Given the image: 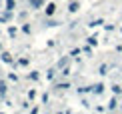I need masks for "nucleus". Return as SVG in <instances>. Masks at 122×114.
<instances>
[{
  "mask_svg": "<svg viewBox=\"0 0 122 114\" xmlns=\"http://www.w3.org/2000/svg\"><path fill=\"white\" fill-rule=\"evenodd\" d=\"M2 60H4V62H12V56H10L8 52H4V54H2Z\"/></svg>",
  "mask_w": 122,
  "mask_h": 114,
  "instance_id": "nucleus-1",
  "label": "nucleus"
},
{
  "mask_svg": "<svg viewBox=\"0 0 122 114\" xmlns=\"http://www.w3.org/2000/svg\"><path fill=\"white\" fill-rule=\"evenodd\" d=\"M6 8L8 10H14V0H6Z\"/></svg>",
  "mask_w": 122,
  "mask_h": 114,
  "instance_id": "nucleus-2",
  "label": "nucleus"
},
{
  "mask_svg": "<svg viewBox=\"0 0 122 114\" xmlns=\"http://www.w3.org/2000/svg\"><path fill=\"white\" fill-rule=\"evenodd\" d=\"M4 92H6V86H4L2 82H0V94H4Z\"/></svg>",
  "mask_w": 122,
  "mask_h": 114,
  "instance_id": "nucleus-3",
  "label": "nucleus"
},
{
  "mask_svg": "<svg viewBox=\"0 0 122 114\" xmlns=\"http://www.w3.org/2000/svg\"><path fill=\"white\" fill-rule=\"evenodd\" d=\"M0 50H2V44H0Z\"/></svg>",
  "mask_w": 122,
  "mask_h": 114,
  "instance_id": "nucleus-4",
  "label": "nucleus"
}]
</instances>
